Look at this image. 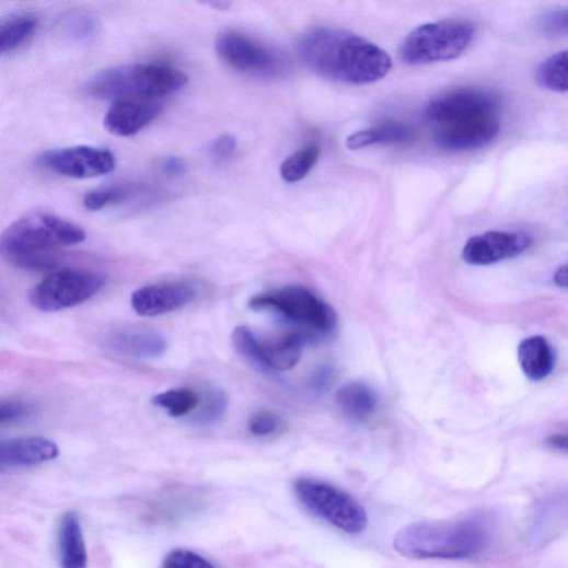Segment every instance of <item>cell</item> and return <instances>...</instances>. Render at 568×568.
Wrapping results in <instances>:
<instances>
[{
  "mask_svg": "<svg viewBox=\"0 0 568 568\" xmlns=\"http://www.w3.org/2000/svg\"><path fill=\"white\" fill-rule=\"evenodd\" d=\"M104 276L88 270H60L32 288L31 304L43 312L69 309L95 297L105 286Z\"/></svg>",
  "mask_w": 568,
  "mask_h": 568,
  "instance_id": "ba28073f",
  "label": "cell"
},
{
  "mask_svg": "<svg viewBox=\"0 0 568 568\" xmlns=\"http://www.w3.org/2000/svg\"><path fill=\"white\" fill-rule=\"evenodd\" d=\"M86 240L83 228L49 213H35L11 224L0 240V251L16 267L49 271L58 266L50 254Z\"/></svg>",
  "mask_w": 568,
  "mask_h": 568,
  "instance_id": "7a4b0ae2",
  "label": "cell"
},
{
  "mask_svg": "<svg viewBox=\"0 0 568 568\" xmlns=\"http://www.w3.org/2000/svg\"><path fill=\"white\" fill-rule=\"evenodd\" d=\"M219 58L231 69L259 77L280 70L278 56L259 40L236 31H223L216 39Z\"/></svg>",
  "mask_w": 568,
  "mask_h": 568,
  "instance_id": "7c38bea8",
  "label": "cell"
},
{
  "mask_svg": "<svg viewBox=\"0 0 568 568\" xmlns=\"http://www.w3.org/2000/svg\"><path fill=\"white\" fill-rule=\"evenodd\" d=\"M58 555L61 568H88L89 554L83 526L73 512L63 514L58 528Z\"/></svg>",
  "mask_w": 568,
  "mask_h": 568,
  "instance_id": "d6986e66",
  "label": "cell"
},
{
  "mask_svg": "<svg viewBox=\"0 0 568 568\" xmlns=\"http://www.w3.org/2000/svg\"><path fill=\"white\" fill-rule=\"evenodd\" d=\"M334 371L332 368L323 367L317 370L313 378V386L316 391H326L333 383Z\"/></svg>",
  "mask_w": 568,
  "mask_h": 568,
  "instance_id": "d590c367",
  "label": "cell"
},
{
  "mask_svg": "<svg viewBox=\"0 0 568 568\" xmlns=\"http://www.w3.org/2000/svg\"><path fill=\"white\" fill-rule=\"evenodd\" d=\"M39 169L74 179L108 175L116 169V158L107 149L74 146L47 150L36 158Z\"/></svg>",
  "mask_w": 568,
  "mask_h": 568,
  "instance_id": "8fae6325",
  "label": "cell"
},
{
  "mask_svg": "<svg viewBox=\"0 0 568 568\" xmlns=\"http://www.w3.org/2000/svg\"><path fill=\"white\" fill-rule=\"evenodd\" d=\"M104 344L108 350L137 360L159 359L169 349L167 339L160 333L137 327L116 329Z\"/></svg>",
  "mask_w": 568,
  "mask_h": 568,
  "instance_id": "2e32d148",
  "label": "cell"
},
{
  "mask_svg": "<svg viewBox=\"0 0 568 568\" xmlns=\"http://www.w3.org/2000/svg\"><path fill=\"white\" fill-rule=\"evenodd\" d=\"M300 502L314 515L348 534H360L368 526L364 508L350 495L328 483L301 478L294 486Z\"/></svg>",
  "mask_w": 568,
  "mask_h": 568,
  "instance_id": "52a82bcc",
  "label": "cell"
},
{
  "mask_svg": "<svg viewBox=\"0 0 568 568\" xmlns=\"http://www.w3.org/2000/svg\"><path fill=\"white\" fill-rule=\"evenodd\" d=\"M499 117L440 126L436 132L437 144L447 151H473L489 146L499 136Z\"/></svg>",
  "mask_w": 568,
  "mask_h": 568,
  "instance_id": "9a60e30c",
  "label": "cell"
},
{
  "mask_svg": "<svg viewBox=\"0 0 568 568\" xmlns=\"http://www.w3.org/2000/svg\"><path fill=\"white\" fill-rule=\"evenodd\" d=\"M161 173L167 177H182L187 172V165L184 159L172 155L161 162Z\"/></svg>",
  "mask_w": 568,
  "mask_h": 568,
  "instance_id": "e575fe53",
  "label": "cell"
},
{
  "mask_svg": "<svg viewBox=\"0 0 568 568\" xmlns=\"http://www.w3.org/2000/svg\"><path fill=\"white\" fill-rule=\"evenodd\" d=\"M162 107L155 101L120 100L114 102L105 115V128L118 137H131L152 124Z\"/></svg>",
  "mask_w": 568,
  "mask_h": 568,
  "instance_id": "e0dca14e",
  "label": "cell"
},
{
  "mask_svg": "<svg viewBox=\"0 0 568 568\" xmlns=\"http://www.w3.org/2000/svg\"><path fill=\"white\" fill-rule=\"evenodd\" d=\"M533 245L523 232L489 231L472 236L463 250V259L472 266H489L513 259Z\"/></svg>",
  "mask_w": 568,
  "mask_h": 568,
  "instance_id": "4fadbf2b",
  "label": "cell"
},
{
  "mask_svg": "<svg viewBox=\"0 0 568 568\" xmlns=\"http://www.w3.org/2000/svg\"><path fill=\"white\" fill-rule=\"evenodd\" d=\"M488 541L480 523L427 521L403 528L394 537V548L417 559H466L479 553Z\"/></svg>",
  "mask_w": 568,
  "mask_h": 568,
  "instance_id": "3957f363",
  "label": "cell"
},
{
  "mask_svg": "<svg viewBox=\"0 0 568 568\" xmlns=\"http://www.w3.org/2000/svg\"><path fill=\"white\" fill-rule=\"evenodd\" d=\"M474 26L464 21H442L411 32L399 46V59L410 66L459 58L472 44Z\"/></svg>",
  "mask_w": 568,
  "mask_h": 568,
  "instance_id": "8992f818",
  "label": "cell"
},
{
  "mask_svg": "<svg viewBox=\"0 0 568 568\" xmlns=\"http://www.w3.org/2000/svg\"><path fill=\"white\" fill-rule=\"evenodd\" d=\"M59 455L57 444L40 437H26L5 441L0 445V465L26 467L55 460Z\"/></svg>",
  "mask_w": 568,
  "mask_h": 568,
  "instance_id": "ac0fdd59",
  "label": "cell"
},
{
  "mask_svg": "<svg viewBox=\"0 0 568 568\" xmlns=\"http://www.w3.org/2000/svg\"><path fill=\"white\" fill-rule=\"evenodd\" d=\"M250 306L281 316L306 341L327 339L337 329L334 308L303 287L290 286L257 294L251 299Z\"/></svg>",
  "mask_w": 568,
  "mask_h": 568,
  "instance_id": "5b68a950",
  "label": "cell"
},
{
  "mask_svg": "<svg viewBox=\"0 0 568 568\" xmlns=\"http://www.w3.org/2000/svg\"><path fill=\"white\" fill-rule=\"evenodd\" d=\"M499 96L483 89H459L444 93L429 103L427 118L440 126L499 117Z\"/></svg>",
  "mask_w": 568,
  "mask_h": 568,
  "instance_id": "30bf717a",
  "label": "cell"
},
{
  "mask_svg": "<svg viewBox=\"0 0 568 568\" xmlns=\"http://www.w3.org/2000/svg\"><path fill=\"white\" fill-rule=\"evenodd\" d=\"M306 340L291 333L277 341L260 340L250 328L237 327L232 334L235 351L253 366L265 371H287L294 368L303 356Z\"/></svg>",
  "mask_w": 568,
  "mask_h": 568,
  "instance_id": "9c48e42d",
  "label": "cell"
},
{
  "mask_svg": "<svg viewBox=\"0 0 568 568\" xmlns=\"http://www.w3.org/2000/svg\"><path fill=\"white\" fill-rule=\"evenodd\" d=\"M320 149L316 146L305 147L283 161L280 169L282 179L289 184L303 181L316 165Z\"/></svg>",
  "mask_w": 568,
  "mask_h": 568,
  "instance_id": "83f0119b",
  "label": "cell"
},
{
  "mask_svg": "<svg viewBox=\"0 0 568 568\" xmlns=\"http://www.w3.org/2000/svg\"><path fill=\"white\" fill-rule=\"evenodd\" d=\"M153 198L150 188L143 185L125 183L93 190L84 197V207L90 211H101L111 206H118Z\"/></svg>",
  "mask_w": 568,
  "mask_h": 568,
  "instance_id": "7402d4cb",
  "label": "cell"
},
{
  "mask_svg": "<svg viewBox=\"0 0 568 568\" xmlns=\"http://www.w3.org/2000/svg\"><path fill=\"white\" fill-rule=\"evenodd\" d=\"M413 139V130L407 125L387 123L356 132L347 140L351 150L363 149L373 144H401Z\"/></svg>",
  "mask_w": 568,
  "mask_h": 568,
  "instance_id": "603a6c76",
  "label": "cell"
},
{
  "mask_svg": "<svg viewBox=\"0 0 568 568\" xmlns=\"http://www.w3.org/2000/svg\"><path fill=\"white\" fill-rule=\"evenodd\" d=\"M194 287L185 282L158 283L140 288L131 295V306L142 316L175 312L194 301Z\"/></svg>",
  "mask_w": 568,
  "mask_h": 568,
  "instance_id": "5bb4252c",
  "label": "cell"
},
{
  "mask_svg": "<svg viewBox=\"0 0 568 568\" xmlns=\"http://www.w3.org/2000/svg\"><path fill=\"white\" fill-rule=\"evenodd\" d=\"M199 397V405L192 416V421L205 427L220 422L228 410L227 394L218 386H209Z\"/></svg>",
  "mask_w": 568,
  "mask_h": 568,
  "instance_id": "4316f807",
  "label": "cell"
},
{
  "mask_svg": "<svg viewBox=\"0 0 568 568\" xmlns=\"http://www.w3.org/2000/svg\"><path fill=\"white\" fill-rule=\"evenodd\" d=\"M518 359L525 376L534 382L546 379L555 366L554 351L541 336L523 340L518 348Z\"/></svg>",
  "mask_w": 568,
  "mask_h": 568,
  "instance_id": "44dd1931",
  "label": "cell"
},
{
  "mask_svg": "<svg viewBox=\"0 0 568 568\" xmlns=\"http://www.w3.org/2000/svg\"><path fill=\"white\" fill-rule=\"evenodd\" d=\"M237 142L234 136L224 134L217 137L209 146V154L217 164H225L236 151Z\"/></svg>",
  "mask_w": 568,
  "mask_h": 568,
  "instance_id": "836d02e7",
  "label": "cell"
},
{
  "mask_svg": "<svg viewBox=\"0 0 568 568\" xmlns=\"http://www.w3.org/2000/svg\"><path fill=\"white\" fill-rule=\"evenodd\" d=\"M35 414L32 403L22 399H10L0 405V425L8 426L24 421Z\"/></svg>",
  "mask_w": 568,
  "mask_h": 568,
  "instance_id": "4dcf8cb0",
  "label": "cell"
},
{
  "mask_svg": "<svg viewBox=\"0 0 568 568\" xmlns=\"http://www.w3.org/2000/svg\"><path fill=\"white\" fill-rule=\"evenodd\" d=\"M188 76L181 69L158 63H128L102 70L86 81L84 93L93 100H149L181 92Z\"/></svg>",
  "mask_w": 568,
  "mask_h": 568,
  "instance_id": "277c9868",
  "label": "cell"
},
{
  "mask_svg": "<svg viewBox=\"0 0 568 568\" xmlns=\"http://www.w3.org/2000/svg\"><path fill=\"white\" fill-rule=\"evenodd\" d=\"M540 31L553 38L568 36V8L552 11L540 19Z\"/></svg>",
  "mask_w": 568,
  "mask_h": 568,
  "instance_id": "1f68e13d",
  "label": "cell"
},
{
  "mask_svg": "<svg viewBox=\"0 0 568 568\" xmlns=\"http://www.w3.org/2000/svg\"><path fill=\"white\" fill-rule=\"evenodd\" d=\"M281 425V419L276 414L259 411L251 418L248 428L254 436L268 437L277 432Z\"/></svg>",
  "mask_w": 568,
  "mask_h": 568,
  "instance_id": "d6a6232c",
  "label": "cell"
},
{
  "mask_svg": "<svg viewBox=\"0 0 568 568\" xmlns=\"http://www.w3.org/2000/svg\"><path fill=\"white\" fill-rule=\"evenodd\" d=\"M161 568H215V566L193 550L178 548L167 554Z\"/></svg>",
  "mask_w": 568,
  "mask_h": 568,
  "instance_id": "f546056e",
  "label": "cell"
},
{
  "mask_svg": "<svg viewBox=\"0 0 568 568\" xmlns=\"http://www.w3.org/2000/svg\"><path fill=\"white\" fill-rule=\"evenodd\" d=\"M38 22L31 15H19L0 24V53H12L36 32Z\"/></svg>",
  "mask_w": 568,
  "mask_h": 568,
  "instance_id": "d4e9b609",
  "label": "cell"
},
{
  "mask_svg": "<svg viewBox=\"0 0 568 568\" xmlns=\"http://www.w3.org/2000/svg\"><path fill=\"white\" fill-rule=\"evenodd\" d=\"M301 58L316 74L348 85H369L392 68L390 55L363 37L333 27H318L304 36Z\"/></svg>",
  "mask_w": 568,
  "mask_h": 568,
  "instance_id": "6da1fadb",
  "label": "cell"
},
{
  "mask_svg": "<svg viewBox=\"0 0 568 568\" xmlns=\"http://www.w3.org/2000/svg\"><path fill=\"white\" fill-rule=\"evenodd\" d=\"M199 395L188 387L173 389L152 397L155 407L164 409L173 418L194 414L199 405Z\"/></svg>",
  "mask_w": 568,
  "mask_h": 568,
  "instance_id": "484cf974",
  "label": "cell"
},
{
  "mask_svg": "<svg viewBox=\"0 0 568 568\" xmlns=\"http://www.w3.org/2000/svg\"><path fill=\"white\" fill-rule=\"evenodd\" d=\"M554 282L559 288L568 289V265L560 267L555 273Z\"/></svg>",
  "mask_w": 568,
  "mask_h": 568,
  "instance_id": "74e56055",
  "label": "cell"
},
{
  "mask_svg": "<svg viewBox=\"0 0 568 568\" xmlns=\"http://www.w3.org/2000/svg\"><path fill=\"white\" fill-rule=\"evenodd\" d=\"M547 444L554 450L568 452V432L557 433L549 437L547 439Z\"/></svg>",
  "mask_w": 568,
  "mask_h": 568,
  "instance_id": "8d00e7d4",
  "label": "cell"
},
{
  "mask_svg": "<svg viewBox=\"0 0 568 568\" xmlns=\"http://www.w3.org/2000/svg\"><path fill=\"white\" fill-rule=\"evenodd\" d=\"M336 404L343 417L353 424L368 420L376 410L378 397L371 386L362 382H349L336 394Z\"/></svg>",
  "mask_w": 568,
  "mask_h": 568,
  "instance_id": "ffe728a7",
  "label": "cell"
},
{
  "mask_svg": "<svg viewBox=\"0 0 568 568\" xmlns=\"http://www.w3.org/2000/svg\"><path fill=\"white\" fill-rule=\"evenodd\" d=\"M536 80L547 91L568 93V50L557 53L541 62L536 70Z\"/></svg>",
  "mask_w": 568,
  "mask_h": 568,
  "instance_id": "cb8c5ba5",
  "label": "cell"
},
{
  "mask_svg": "<svg viewBox=\"0 0 568 568\" xmlns=\"http://www.w3.org/2000/svg\"><path fill=\"white\" fill-rule=\"evenodd\" d=\"M66 37L73 42H89L97 34L98 25L94 19L88 15H71L61 26Z\"/></svg>",
  "mask_w": 568,
  "mask_h": 568,
  "instance_id": "f1b7e54d",
  "label": "cell"
}]
</instances>
